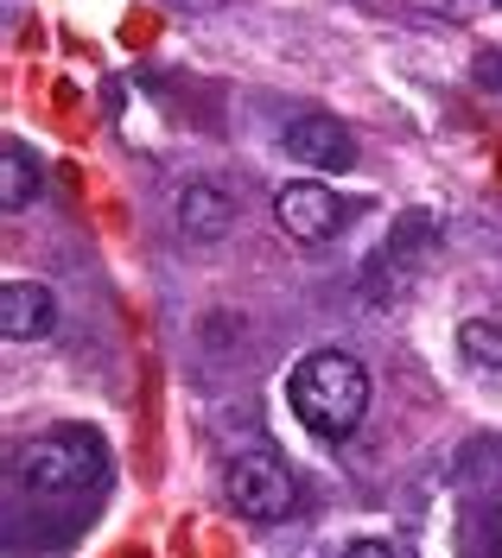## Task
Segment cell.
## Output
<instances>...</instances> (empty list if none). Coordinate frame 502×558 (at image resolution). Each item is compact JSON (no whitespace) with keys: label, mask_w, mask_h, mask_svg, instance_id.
Instances as JSON below:
<instances>
[{"label":"cell","mask_w":502,"mask_h":558,"mask_svg":"<svg viewBox=\"0 0 502 558\" xmlns=\"http://www.w3.org/2000/svg\"><path fill=\"white\" fill-rule=\"evenodd\" d=\"M103 470H108L103 438L83 432V425H51V432L20 445V483L33 495H83V488L103 483Z\"/></svg>","instance_id":"obj_2"},{"label":"cell","mask_w":502,"mask_h":558,"mask_svg":"<svg viewBox=\"0 0 502 558\" xmlns=\"http://www.w3.org/2000/svg\"><path fill=\"white\" fill-rule=\"evenodd\" d=\"M287 407L312 438L344 445L362 425V413H369V368H362L350 349H312V355L292 362Z\"/></svg>","instance_id":"obj_1"},{"label":"cell","mask_w":502,"mask_h":558,"mask_svg":"<svg viewBox=\"0 0 502 558\" xmlns=\"http://www.w3.org/2000/svg\"><path fill=\"white\" fill-rule=\"evenodd\" d=\"M344 558H395V546H389V539H357Z\"/></svg>","instance_id":"obj_11"},{"label":"cell","mask_w":502,"mask_h":558,"mask_svg":"<svg viewBox=\"0 0 502 558\" xmlns=\"http://www.w3.org/2000/svg\"><path fill=\"white\" fill-rule=\"evenodd\" d=\"M38 197V159L26 140H7V153H0V209L7 216H20V209H33Z\"/></svg>","instance_id":"obj_10"},{"label":"cell","mask_w":502,"mask_h":558,"mask_svg":"<svg viewBox=\"0 0 502 558\" xmlns=\"http://www.w3.org/2000/svg\"><path fill=\"white\" fill-rule=\"evenodd\" d=\"M280 153L299 159L306 172H350L357 166V140L337 114H292L280 128Z\"/></svg>","instance_id":"obj_6"},{"label":"cell","mask_w":502,"mask_h":558,"mask_svg":"<svg viewBox=\"0 0 502 558\" xmlns=\"http://www.w3.org/2000/svg\"><path fill=\"white\" fill-rule=\"evenodd\" d=\"M432 247H439V216H432V209H407L395 229H389V242L369 254V267H362V299H369V305H389L401 286L427 267Z\"/></svg>","instance_id":"obj_3"},{"label":"cell","mask_w":502,"mask_h":558,"mask_svg":"<svg viewBox=\"0 0 502 558\" xmlns=\"http://www.w3.org/2000/svg\"><path fill=\"white\" fill-rule=\"evenodd\" d=\"M0 330L7 343H38L58 330V292L45 279H7L0 286Z\"/></svg>","instance_id":"obj_7"},{"label":"cell","mask_w":502,"mask_h":558,"mask_svg":"<svg viewBox=\"0 0 502 558\" xmlns=\"http://www.w3.org/2000/svg\"><path fill=\"white\" fill-rule=\"evenodd\" d=\"M458 355L477 381L502 387V317H470L458 324Z\"/></svg>","instance_id":"obj_9"},{"label":"cell","mask_w":502,"mask_h":558,"mask_svg":"<svg viewBox=\"0 0 502 558\" xmlns=\"http://www.w3.org/2000/svg\"><path fill=\"white\" fill-rule=\"evenodd\" d=\"M179 229L184 242H223L236 229V197L223 184H211V178H191L179 191Z\"/></svg>","instance_id":"obj_8"},{"label":"cell","mask_w":502,"mask_h":558,"mask_svg":"<svg viewBox=\"0 0 502 558\" xmlns=\"http://www.w3.org/2000/svg\"><path fill=\"white\" fill-rule=\"evenodd\" d=\"M477 83H483V89L497 83V89H502V58H477Z\"/></svg>","instance_id":"obj_12"},{"label":"cell","mask_w":502,"mask_h":558,"mask_svg":"<svg viewBox=\"0 0 502 558\" xmlns=\"http://www.w3.org/2000/svg\"><path fill=\"white\" fill-rule=\"evenodd\" d=\"M274 216H280V229H287L292 242H331V235H344L350 229V216H357V204L350 197H337L331 184H319V178H292V184H280L274 191Z\"/></svg>","instance_id":"obj_5"},{"label":"cell","mask_w":502,"mask_h":558,"mask_svg":"<svg viewBox=\"0 0 502 558\" xmlns=\"http://www.w3.org/2000/svg\"><path fill=\"white\" fill-rule=\"evenodd\" d=\"M223 495L249 521H287L299 508V476L274 451H236L229 457V476H223Z\"/></svg>","instance_id":"obj_4"}]
</instances>
